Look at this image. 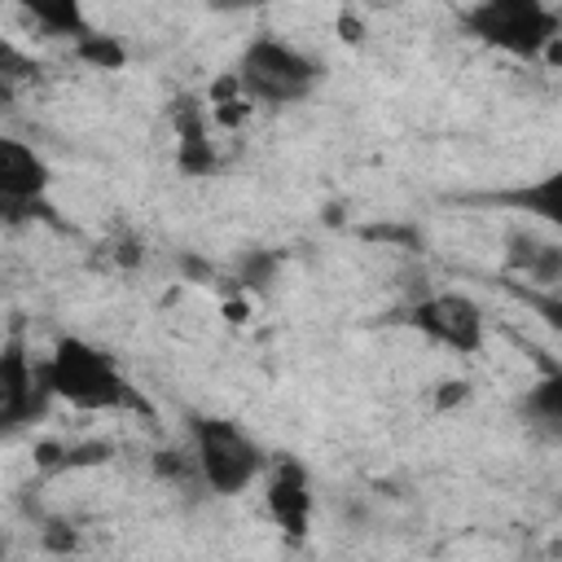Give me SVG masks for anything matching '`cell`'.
Segmentation results:
<instances>
[{
    "label": "cell",
    "mask_w": 562,
    "mask_h": 562,
    "mask_svg": "<svg viewBox=\"0 0 562 562\" xmlns=\"http://www.w3.org/2000/svg\"><path fill=\"white\" fill-rule=\"evenodd\" d=\"M263 509L268 518L290 536L303 540L312 527V509H316V492H312V474L303 461L281 457L272 465H263Z\"/></svg>",
    "instance_id": "obj_7"
},
{
    "label": "cell",
    "mask_w": 562,
    "mask_h": 562,
    "mask_svg": "<svg viewBox=\"0 0 562 562\" xmlns=\"http://www.w3.org/2000/svg\"><path fill=\"white\" fill-rule=\"evenodd\" d=\"M35 75V61L31 57H22L13 44H4L0 40V105H9L13 101V92H18V83H26Z\"/></svg>",
    "instance_id": "obj_15"
},
{
    "label": "cell",
    "mask_w": 562,
    "mask_h": 562,
    "mask_svg": "<svg viewBox=\"0 0 562 562\" xmlns=\"http://www.w3.org/2000/svg\"><path fill=\"white\" fill-rule=\"evenodd\" d=\"M338 31H342V40H360V22L347 18V13H342V22H338Z\"/></svg>",
    "instance_id": "obj_19"
},
{
    "label": "cell",
    "mask_w": 562,
    "mask_h": 562,
    "mask_svg": "<svg viewBox=\"0 0 562 562\" xmlns=\"http://www.w3.org/2000/svg\"><path fill=\"white\" fill-rule=\"evenodd\" d=\"M404 325H413L422 338L457 351V356H474L487 338V316L483 307L461 294V290H439V294H426L417 299L408 312H404Z\"/></svg>",
    "instance_id": "obj_5"
},
{
    "label": "cell",
    "mask_w": 562,
    "mask_h": 562,
    "mask_svg": "<svg viewBox=\"0 0 562 562\" xmlns=\"http://www.w3.org/2000/svg\"><path fill=\"white\" fill-rule=\"evenodd\" d=\"M171 127H176V167L184 176H211L220 167V154L211 145L206 105H198L193 97L171 101Z\"/></svg>",
    "instance_id": "obj_9"
},
{
    "label": "cell",
    "mask_w": 562,
    "mask_h": 562,
    "mask_svg": "<svg viewBox=\"0 0 562 562\" xmlns=\"http://www.w3.org/2000/svg\"><path fill=\"white\" fill-rule=\"evenodd\" d=\"M53 184L44 154L18 136H0V206H35Z\"/></svg>",
    "instance_id": "obj_8"
},
{
    "label": "cell",
    "mask_w": 562,
    "mask_h": 562,
    "mask_svg": "<svg viewBox=\"0 0 562 562\" xmlns=\"http://www.w3.org/2000/svg\"><path fill=\"white\" fill-rule=\"evenodd\" d=\"M505 263H509V272H522L527 281L549 285V290L562 281V246L553 237H536L527 228H514L505 237Z\"/></svg>",
    "instance_id": "obj_10"
},
{
    "label": "cell",
    "mask_w": 562,
    "mask_h": 562,
    "mask_svg": "<svg viewBox=\"0 0 562 562\" xmlns=\"http://www.w3.org/2000/svg\"><path fill=\"white\" fill-rule=\"evenodd\" d=\"M439 408H452V404H465L470 400V382H439Z\"/></svg>",
    "instance_id": "obj_17"
},
{
    "label": "cell",
    "mask_w": 562,
    "mask_h": 562,
    "mask_svg": "<svg viewBox=\"0 0 562 562\" xmlns=\"http://www.w3.org/2000/svg\"><path fill=\"white\" fill-rule=\"evenodd\" d=\"M281 263H285L281 250H272V246H250L246 255H237V285H241L246 294H268V290L277 285V277H281Z\"/></svg>",
    "instance_id": "obj_12"
},
{
    "label": "cell",
    "mask_w": 562,
    "mask_h": 562,
    "mask_svg": "<svg viewBox=\"0 0 562 562\" xmlns=\"http://www.w3.org/2000/svg\"><path fill=\"white\" fill-rule=\"evenodd\" d=\"M461 26L496 48L509 53L518 61H536L544 53L558 48V9L549 0H474L470 9H461Z\"/></svg>",
    "instance_id": "obj_3"
},
{
    "label": "cell",
    "mask_w": 562,
    "mask_h": 562,
    "mask_svg": "<svg viewBox=\"0 0 562 562\" xmlns=\"http://www.w3.org/2000/svg\"><path fill=\"white\" fill-rule=\"evenodd\" d=\"M189 457L198 465V483L215 496H241L268 465L263 443L228 417H189Z\"/></svg>",
    "instance_id": "obj_2"
},
{
    "label": "cell",
    "mask_w": 562,
    "mask_h": 562,
    "mask_svg": "<svg viewBox=\"0 0 562 562\" xmlns=\"http://www.w3.org/2000/svg\"><path fill=\"white\" fill-rule=\"evenodd\" d=\"M44 386L53 400L79 408V413H145V395L127 382V373L88 338H57L48 360H40Z\"/></svg>",
    "instance_id": "obj_1"
},
{
    "label": "cell",
    "mask_w": 562,
    "mask_h": 562,
    "mask_svg": "<svg viewBox=\"0 0 562 562\" xmlns=\"http://www.w3.org/2000/svg\"><path fill=\"white\" fill-rule=\"evenodd\" d=\"M522 413H527L536 426L558 430V426H562V378L549 373V378H540L536 386H527V395H522Z\"/></svg>",
    "instance_id": "obj_13"
},
{
    "label": "cell",
    "mask_w": 562,
    "mask_h": 562,
    "mask_svg": "<svg viewBox=\"0 0 562 562\" xmlns=\"http://www.w3.org/2000/svg\"><path fill=\"white\" fill-rule=\"evenodd\" d=\"M75 53H79L88 66H97V70H119V66L127 61L123 44H119L114 35H101V31H88V35H79V40H75Z\"/></svg>",
    "instance_id": "obj_14"
},
{
    "label": "cell",
    "mask_w": 562,
    "mask_h": 562,
    "mask_svg": "<svg viewBox=\"0 0 562 562\" xmlns=\"http://www.w3.org/2000/svg\"><path fill=\"white\" fill-rule=\"evenodd\" d=\"M13 4H18L26 18H35V26L48 31V35L79 40V35L92 31V22H88V13H83L79 0H13Z\"/></svg>",
    "instance_id": "obj_11"
},
{
    "label": "cell",
    "mask_w": 562,
    "mask_h": 562,
    "mask_svg": "<svg viewBox=\"0 0 562 562\" xmlns=\"http://www.w3.org/2000/svg\"><path fill=\"white\" fill-rule=\"evenodd\" d=\"M364 4H373V9H391V4H404V0H364Z\"/></svg>",
    "instance_id": "obj_20"
},
{
    "label": "cell",
    "mask_w": 562,
    "mask_h": 562,
    "mask_svg": "<svg viewBox=\"0 0 562 562\" xmlns=\"http://www.w3.org/2000/svg\"><path fill=\"white\" fill-rule=\"evenodd\" d=\"M215 13H250V9H263L268 0H206Z\"/></svg>",
    "instance_id": "obj_18"
},
{
    "label": "cell",
    "mask_w": 562,
    "mask_h": 562,
    "mask_svg": "<svg viewBox=\"0 0 562 562\" xmlns=\"http://www.w3.org/2000/svg\"><path fill=\"white\" fill-rule=\"evenodd\" d=\"M233 79H237V88H241L246 101H259V105H294V101H303V97L316 92L321 61L307 57L290 40L259 35V40H250L241 48V57L233 66Z\"/></svg>",
    "instance_id": "obj_4"
},
{
    "label": "cell",
    "mask_w": 562,
    "mask_h": 562,
    "mask_svg": "<svg viewBox=\"0 0 562 562\" xmlns=\"http://www.w3.org/2000/svg\"><path fill=\"white\" fill-rule=\"evenodd\" d=\"M48 386L40 364L31 360L22 334L0 342V435H13L22 426H31L35 417H44L48 408Z\"/></svg>",
    "instance_id": "obj_6"
},
{
    "label": "cell",
    "mask_w": 562,
    "mask_h": 562,
    "mask_svg": "<svg viewBox=\"0 0 562 562\" xmlns=\"http://www.w3.org/2000/svg\"><path fill=\"white\" fill-rule=\"evenodd\" d=\"M154 470H158L162 479H171V483H198V465H193L189 452L162 448V452H154Z\"/></svg>",
    "instance_id": "obj_16"
}]
</instances>
